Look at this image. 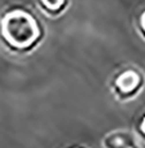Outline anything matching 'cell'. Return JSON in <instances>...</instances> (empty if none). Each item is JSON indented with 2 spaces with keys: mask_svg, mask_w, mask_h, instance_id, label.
<instances>
[{
  "mask_svg": "<svg viewBox=\"0 0 145 148\" xmlns=\"http://www.w3.org/2000/svg\"><path fill=\"white\" fill-rule=\"evenodd\" d=\"M44 36L43 23L26 5H9L0 14V42L14 53H29Z\"/></svg>",
  "mask_w": 145,
  "mask_h": 148,
  "instance_id": "cell-1",
  "label": "cell"
},
{
  "mask_svg": "<svg viewBox=\"0 0 145 148\" xmlns=\"http://www.w3.org/2000/svg\"><path fill=\"white\" fill-rule=\"evenodd\" d=\"M110 91L120 103L136 99L145 87V74L136 65L118 68L110 79Z\"/></svg>",
  "mask_w": 145,
  "mask_h": 148,
  "instance_id": "cell-2",
  "label": "cell"
},
{
  "mask_svg": "<svg viewBox=\"0 0 145 148\" xmlns=\"http://www.w3.org/2000/svg\"><path fill=\"white\" fill-rule=\"evenodd\" d=\"M102 148H141L140 140L133 131L127 129L112 130L102 138Z\"/></svg>",
  "mask_w": 145,
  "mask_h": 148,
  "instance_id": "cell-3",
  "label": "cell"
},
{
  "mask_svg": "<svg viewBox=\"0 0 145 148\" xmlns=\"http://www.w3.org/2000/svg\"><path fill=\"white\" fill-rule=\"evenodd\" d=\"M36 3L47 17H60L69 8V0H36Z\"/></svg>",
  "mask_w": 145,
  "mask_h": 148,
  "instance_id": "cell-4",
  "label": "cell"
},
{
  "mask_svg": "<svg viewBox=\"0 0 145 148\" xmlns=\"http://www.w3.org/2000/svg\"><path fill=\"white\" fill-rule=\"evenodd\" d=\"M136 29L138 33L141 35V38L145 40V8L140 12L138 17V22H136Z\"/></svg>",
  "mask_w": 145,
  "mask_h": 148,
  "instance_id": "cell-5",
  "label": "cell"
},
{
  "mask_svg": "<svg viewBox=\"0 0 145 148\" xmlns=\"http://www.w3.org/2000/svg\"><path fill=\"white\" fill-rule=\"evenodd\" d=\"M139 131H140V134L145 138V112L141 114L140 121H139Z\"/></svg>",
  "mask_w": 145,
  "mask_h": 148,
  "instance_id": "cell-6",
  "label": "cell"
},
{
  "mask_svg": "<svg viewBox=\"0 0 145 148\" xmlns=\"http://www.w3.org/2000/svg\"><path fill=\"white\" fill-rule=\"evenodd\" d=\"M71 148H82V147H71Z\"/></svg>",
  "mask_w": 145,
  "mask_h": 148,
  "instance_id": "cell-7",
  "label": "cell"
}]
</instances>
